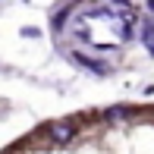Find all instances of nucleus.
Returning a JSON list of instances; mask_svg holds the SVG:
<instances>
[{
  "instance_id": "f257e3e1",
  "label": "nucleus",
  "mask_w": 154,
  "mask_h": 154,
  "mask_svg": "<svg viewBox=\"0 0 154 154\" xmlns=\"http://www.w3.org/2000/svg\"><path fill=\"white\" fill-rule=\"evenodd\" d=\"M72 138H75V123H69V120L51 123V142L54 145H69Z\"/></svg>"
},
{
  "instance_id": "f03ea898",
  "label": "nucleus",
  "mask_w": 154,
  "mask_h": 154,
  "mask_svg": "<svg viewBox=\"0 0 154 154\" xmlns=\"http://www.w3.org/2000/svg\"><path fill=\"white\" fill-rule=\"evenodd\" d=\"M72 60H75V63H82V66H88L94 75H107V72H110L107 63H97V60H88V57H72Z\"/></svg>"
},
{
  "instance_id": "7ed1b4c3",
  "label": "nucleus",
  "mask_w": 154,
  "mask_h": 154,
  "mask_svg": "<svg viewBox=\"0 0 154 154\" xmlns=\"http://www.w3.org/2000/svg\"><path fill=\"white\" fill-rule=\"evenodd\" d=\"M129 113H132L129 107H110V110H104V120H107V123H116V120H126Z\"/></svg>"
},
{
  "instance_id": "20e7f679",
  "label": "nucleus",
  "mask_w": 154,
  "mask_h": 154,
  "mask_svg": "<svg viewBox=\"0 0 154 154\" xmlns=\"http://www.w3.org/2000/svg\"><path fill=\"white\" fill-rule=\"evenodd\" d=\"M142 41H145V47H148V54H154V19H151V22H145Z\"/></svg>"
},
{
  "instance_id": "39448f33",
  "label": "nucleus",
  "mask_w": 154,
  "mask_h": 154,
  "mask_svg": "<svg viewBox=\"0 0 154 154\" xmlns=\"http://www.w3.org/2000/svg\"><path fill=\"white\" fill-rule=\"evenodd\" d=\"M148 10H154V0H148Z\"/></svg>"
}]
</instances>
